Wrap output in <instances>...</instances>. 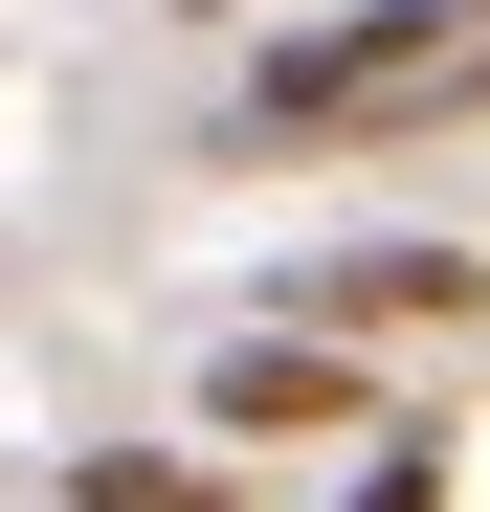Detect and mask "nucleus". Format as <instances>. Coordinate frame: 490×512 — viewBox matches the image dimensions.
Returning a JSON list of instances; mask_svg holds the SVG:
<instances>
[{
  "instance_id": "1",
  "label": "nucleus",
  "mask_w": 490,
  "mask_h": 512,
  "mask_svg": "<svg viewBox=\"0 0 490 512\" xmlns=\"http://www.w3.org/2000/svg\"><path fill=\"white\" fill-rule=\"evenodd\" d=\"M490 112V23L468 0H335L245 67V134H468Z\"/></svg>"
},
{
  "instance_id": "2",
  "label": "nucleus",
  "mask_w": 490,
  "mask_h": 512,
  "mask_svg": "<svg viewBox=\"0 0 490 512\" xmlns=\"http://www.w3.org/2000/svg\"><path fill=\"white\" fill-rule=\"evenodd\" d=\"M290 334H490V245L446 223H357V245H290Z\"/></svg>"
},
{
  "instance_id": "3",
  "label": "nucleus",
  "mask_w": 490,
  "mask_h": 512,
  "mask_svg": "<svg viewBox=\"0 0 490 512\" xmlns=\"http://www.w3.org/2000/svg\"><path fill=\"white\" fill-rule=\"evenodd\" d=\"M357 423H379V379L335 357V334H245V357H201V446H357Z\"/></svg>"
},
{
  "instance_id": "4",
  "label": "nucleus",
  "mask_w": 490,
  "mask_h": 512,
  "mask_svg": "<svg viewBox=\"0 0 490 512\" xmlns=\"http://www.w3.org/2000/svg\"><path fill=\"white\" fill-rule=\"evenodd\" d=\"M335 512H446V423H379V446H357V490Z\"/></svg>"
},
{
  "instance_id": "5",
  "label": "nucleus",
  "mask_w": 490,
  "mask_h": 512,
  "mask_svg": "<svg viewBox=\"0 0 490 512\" xmlns=\"http://www.w3.org/2000/svg\"><path fill=\"white\" fill-rule=\"evenodd\" d=\"M90 512H223V490H201L179 446H90Z\"/></svg>"
},
{
  "instance_id": "6",
  "label": "nucleus",
  "mask_w": 490,
  "mask_h": 512,
  "mask_svg": "<svg viewBox=\"0 0 490 512\" xmlns=\"http://www.w3.org/2000/svg\"><path fill=\"white\" fill-rule=\"evenodd\" d=\"M468 23H490V0H468Z\"/></svg>"
}]
</instances>
